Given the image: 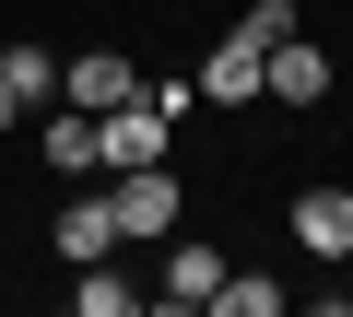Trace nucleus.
<instances>
[{
	"instance_id": "f257e3e1",
	"label": "nucleus",
	"mask_w": 353,
	"mask_h": 317,
	"mask_svg": "<svg viewBox=\"0 0 353 317\" xmlns=\"http://www.w3.org/2000/svg\"><path fill=\"white\" fill-rule=\"evenodd\" d=\"M165 141H176V118H165L153 94H130V106H106V118H94V165H106V177L165 165Z\"/></svg>"
},
{
	"instance_id": "f03ea898",
	"label": "nucleus",
	"mask_w": 353,
	"mask_h": 317,
	"mask_svg": "<svg viewBox=\"0 0 353 317\" xmlns=\"http://www.w3.org/2000/svg\"><path fill=\"white\" fill-rule=\"evenodd\" d=\"M106 212H118V247H165L176 235V165H130L106 188Z\"/></svg>"
},
{
	"instance_id": "7ed1b4c3",
	"label": "nucleus",
	"mask_w": 353,
	"mask_h": 317,
	"mask_svg": "<svg viewBox=\"0 0 353 317\" xmlns=\"http://www.w3.org/2000/svg\"><path fill=\"white\" fill-rule=\"evenodd\" d=\"M224 270H236V259H224L212 235H176V247H165V270H153V305H165V317H201V305L224 294Z\"/></svg>"
},
{
	"instance_id": "20e7f679",
	"label": "nucleus",
	"mask_w": 353,
	"mask_h": 317,
	"mask_svg": "<svg viewBox=\"0 0 353 317\" xmlns=\"http://www.w3.org/2000/svg\"><path fill=\"white\" fill-rule=\"evenodd\" d=\"M330 83H341V71H330V47H318L306 24H294V36L259 59V94H283V106H330Z\"/></svg>"
},
{
	"instance_id": "39448f33",
	"label": "nucleus",
	"mask_w": 353,
	"mask_h": 317,
	"mask_svg": "<svg viewBox=\"0 0 353 317\" xmlns=\"http://www.w3.org/2000/svg\"><path fill=\"white\" fill-rule=\"evenodd\" d=\"M130 94H141V71H130L118 47H83V59H59V106L106 118V106H130Z\"/></svg>"
},
{
	"instance_id": "423d86ee",
	"label": "nucleus",
	"mask_w": 353,
	"mask_h": 317,
	"mask_svg": "<svg viewBox=\"0 0 353 317\" xmlns=\"http://www.w3.org/2000/svg\"><path fill=\"white\" fill-rule=\"evenodd\" d=\"M259 59H271V47H259V36L236 24V36H224V47L201 59V106H259Z\"/></svg>"
},
{
	"instance_id": "0eeeda50",
	"label": "nucleus",
	"mask_w": 353,
	"mask_h": 317,
	"mask_svg": "<svg viewBox=\"0 0 353 317\" xmlns=\"http://www.w3.org/2000/svg\"><path fill=\"white\" fill-rule=\"evenodd\" d=\"M48 247L83 270V259H118V212H106V188L94 200H59V223H48Z\"/></svg>"
},
{
	"instance_id": "6e6552de",
	"label": "nucleus",
	"mask_w": 353,
	"mask_h": 317,
	"mask_svg": "<svg viewBox=\"0 0 353 317\" xmlns=\"http://www.w3.org/2000/svg\"><path fill=\"white\" fill-rule=\"evenodd\" d=\"M294 247L306 259H353V188H306L294 200Z\"/></svg>"
},
{
	"instance_id": "1a4fd4ad",
	"label": "nucleus",
	"mask_w": 353,
	"mask_h": 317,
	"mask_svg": "<svg viewBox=\"0 0 353 317\" xmlns=\"http://www.w3.org/2000/svg\"><path fill=\"white\" fill-rule=\"evenodd\" d=\"M36 153H48V177H94V118H83V106H59Z\"/></svg>"
},
{
	"instance_id": "9d476101",
	"label": "nucleus",
	"mask_w": 353,
	"mask_h": 317,
	"mask_svg": "<svg viewBox=\"0 0 353 317\" xmlns=\"http://www.w3.org/2000/svg\"><path fill=\"white\" fill-rule=\"evenodd\" d=\"M0 94H12V106L59 94V59H48V47H0Z\"/></svg>"
},
{
	"instance_id": "9b49d317",
	"label": "nucleus",
	"mask_w": 353,
	"mask_h": 317,
	"mask_svg": "<svg viewBox=\"0 0 353 317\" xmlns=\"http://www.w3.org/2000/svg\"><path fill=\"white\" fill-rule=\"evenodd\" d=\"M212 305H224V317H283V282H271V270H224Z\"/></svg>"
},
{
	"instance_id": "f8f14e48",
	"label": "nucleus",
	"mask_w": 353,
	"mask_h": 317,
	"mask_svg": "<svg viewBox=\"0 0 353 317\" xmlns=\"http://www.w3.org/2000/svg\"><path fill=\"white\" fill-rule=\"evenodd\" d=\"M71 305H83V317H130L141 294H130V282H106V259H83V282H71Z\"/></svg>"
},
{
	"instance_id": "ddd939ff",
	"label": "nucleus",
	"mask_w": 353,
	"mask_h": 317,
	"mask_svg": "<svg viewBox=\"0 0 353 317\" xmlns=\"http://www.w3.org/2000/svg\"><path fill=\"white\" fill-rule=\"evenodd\" d=\"M248 36H259V47H283V36H294V0H248Z\"/></svg>"
},
{
	"instance_id": "4468645a",
	"label": "nucleus",
	"mask_w": 353,
	"mask_h": 317,
	"mask_svg": "<svg viewBox=\"0 0 353 317\" xmlns=\"http://www.w3.org/2000/svg\"><path fill=\"white\" fill-rule=\"evenodd\" d=\"M341 188H353V177H341Z\"/></svg>"
}]
</instances>
